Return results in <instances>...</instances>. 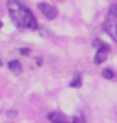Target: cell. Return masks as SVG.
<instances>
[{
    "label": "cell",
    "mask_w": 117,
    "mask_h": 123,
    "mask_svg": "<svg viewBox=\"0 0 117 123\" xmlns=\"http://www.w3.org/2000/svg\"><path fill=\"white\" fill-rule=\"evenodd\" d=\"M71 87H80V86H81V75H80V74H77L75 77H74V80L71 81Z\"/></svg>",
    "instance_id": "7"
},
{
    "label": "cell",
    "mask_w": 117,
    "mask_h": 123,
    "mask_svg": "<svg viewBox=\"0 0 117 123\" xmlns=\"http://www.w3.org/2000/svg\"><path fill=\"white\" fill-rule=\"evenodd\" d=\"M9 69L12 72H15V74H20L23 71V66H21V63L18 60H12V62H9Z\"/></svg>",
    "instance_id": "6"
},
{
    "label": "cell",
    "mask_w": 117,
    "mask_h": 123,
    "mask_svg": "<svg viewBox=\"0 0 117 123\" xmlns=\"http://www.w3.org/2000/svg\"><path fill=\"white\" fill-rule=\"evenodd\" d=\"M20 53H21V54H29V53H30V50H29V48H21Z\"/></svg>",
    "instance_id": "11"
},
{
    "label": "cell",
    "mask_w": 117,
    "mask_h": 123,
    "mask_svg": "<svg viewBox=\"0 0 117 123\" xmlns=\"http://www.w3.org/2000/svg\"><path fill=\"white\" fill-rule=\"evenodd\" d=\"M48 120H50L51 123H71L69 120H68V117L63 114V113H60V111H53L48 114Z\"/></svg>",
    "instance_id": "5"
},
{
    "label": "cell",
    "mask_w": 117,
    "mask_h": 123,
    "mask_svg": "<svg viewBox=\"0 0 117 123\" xmlns=\"http://www.w3.org/2000/svg\"><path fill=\"white\" fill-rule=\"evenodd\" d=\"M0 27H2V21H0Z\"/></svg>",
    "instance_id": "13"
},
{
    "label": "cell",
    "mask_w": 117,
    "mask_h": 123,
    "mask_svg": "<svg viewBox=\"0 0 117 123\" xmlns=\"http://www.w3.org/2000/svg\"><path fill=\"white\" fill-rule=\"evenodd\" d=\"M93 45L98 48L96 57H95V63L99 65V63H102V62H105L108 53H110V45L105 44V42H102L101 39H95V41H93Z\"/></svg>",
    "instance_id": "3"
},
{
    "label": "cell",
    "mask_w": 117,
    "mask_h": 123,
    "mask_svg": "<svg viewBox=\"0 0 117 123\" xmlns=\"http://www.w3.org/2000/svg\"><path fill=\"white\" fill-rule=\"evenodd\" d=\"M0 66H2V60H0Z\"/></svg>",
    "instance_id": "12"
},
{
    "label": "cell",
    "mask_w": 117,
    "mask_h": 123,
    "mask_svg": "<svg viewBox=\"0 0 117 123\" xmlns=\"http://www.w3.org/2000/svg\"><path fill=\"white\" fill-rule=\"evenodd\" d=\"M6 116H8L9 119H12V117H15V116H17V111H15V110H9V111L6 113Z\"/></svg>",
    "instance_id": "10"
},
{
    "label": "cell",
    "mask_w": 117,
    "mask_h": 123,
    "mask_svg": "<svg viewBox=\"0 0 117 123\" xmlns=\"http://www.w3.org/2000/svg\"><path fill=\"white\" fill-rule=\"evenodd\" d=\"M104 30L117 42V5H111L108 9L107 20L104 23Z\"/></svg>",
    "instance_id": "2"
},
{
    "label": "cell",
    "mask_w": 117,
    "mask_h": 123,
    "mask_svg": "<svg viewBox=\"0 0 117 123\" xmlns=\"http://www.w3.org/2000/svg\"><path fill=\"white\" fill-rule=\"evenodd\" d=\"M71 123H86V120H84V117L81 114H78V116H74V119L71 120Z\"/></svg>",
    "instance_id": "9"
},
{
    "label": "cell",
    "mask_w": 117,
    "mask_h": 123,
    "mask_svg": "<svg viewBox=\"0 0 117 123\" xmlns=\"http://www.w3.org/2000/svg\"><path fill=\"white\" fill-rule=\"evenodd\" d=\"M6 6H8L12 21L18 29L38 30V23H36L35 15L23 2H20V0H8Z\"/></svg>",
    "instance_id": "1"
},
{
    "label": "cell",
    "mask_w": 117,
    "mask_h": 123,
    "mask_svg": "<svg viewBox=\"0 0 117 123\" xmlns=\"http://www.w3.org/2000/svg\"><path fill=\"white\" fill-rule=\"evenodd\" d=\"M38 8H39V11L44 14L48 20H54V18L57 17V9L54 8L53 5H50V3H45V2H41V3H38Z\"/></svg>",
    "instance_id": "4"
},
{
    "label": "cell",
    "mask_w": 117,
    "mask_h": 123,
    "mask_svg": "<svg viewBox=\"0 0 117 123\" xmlns=\"http://www.w3.org/2000/svg\"><path fill=\"white\" fill-rule=\"evenodd\" d=\"M102 77L107 78V80H111V78H114V72L111 69H104L102 71Z\"/></svg>",
    "instance_id": "8"
}]
</instances>
